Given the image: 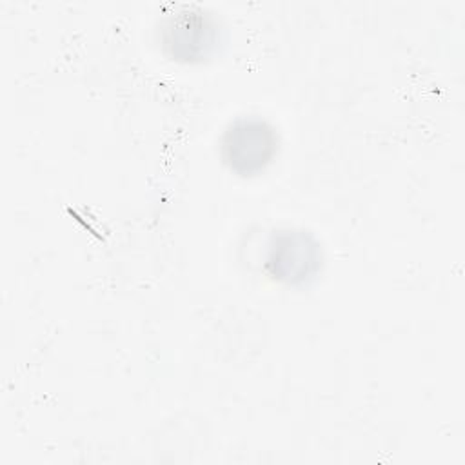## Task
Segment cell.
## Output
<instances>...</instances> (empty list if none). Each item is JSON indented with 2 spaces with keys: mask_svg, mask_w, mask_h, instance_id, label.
Instances as JSON below:
<instances>
[{
  "mask_svg": "<svg viewBox=\"0 0 465 465\" xmlns=\"http://www.w3.org/2000/svg\"><path fill=\"white\" fill-rule=\"evenodd\" d=\"M278 138L274 129L260 118H238L222 138L225 163L240 173L251 174L263 169L274 156Z\"/></svg>",
  "mask_w": 465,
  "mask_h": 465,
  "instance_id": "obj_1",
  "label": "cell"
},
{
  "mask_svg": "<svg viewBox=\"0 0 465 465\" xmlns=\"http://www.w3.org/2000/svg\"><path fill=\"white\" fill-rule=\"evenodd\" d=\"M214 40V25L203 15L180 13L165 25V45L174 56L193 60L205 56Z\"/></svg>",
  "mask_w": 465,
  "mask_h": 465,
  "instance_id": "obj_3",
  "label": "cell"
},
{
  "mask_svg": "<svg viewBox=\"0 0 465 465\" xmlns=\"http://www.w3.org/2000/svg\"><path fill=\"white\" fill-rule=\"evenodd\" d=\"M318 260V243L307 232L282 231L271 238L267 267L278 280L303 282L316 271Z\"/></svg>",
  "mask_w": 465,
  "mask_h": 465,
  "instance_id": "obj_2",
  "label": "cell"
}]
</instances>
